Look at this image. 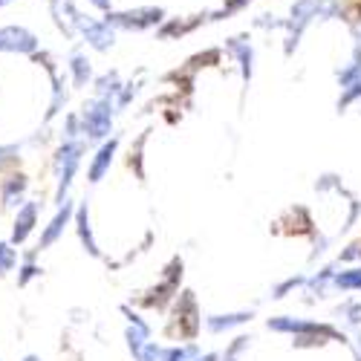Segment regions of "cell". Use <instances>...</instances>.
<instances>
[{
	"mask_svg": "<svg viewBox=\"0 0 361 361\" xmlns=\"http://www.w3.org/2000/svg\"><path fill=\"white\" fill-rule=\"evenodd\" d=\"M38 49V38L29 32L26 26L9 23L0 26V52H12V55H32Z\"/></svg>",
	"mask_w": 361,
	"mask_h": 361,
	"instance_id": "cell-1",
	"label": "cell"
},
{
	"mask_svg": "<svg viewBox=\"0 0 361 361\" xmlns=\"http://www.w3.org/2000/svg\"><path fill=\"white\" fill-rule=\"evenodd\" d=\"M341 12L347 20L358 23L361 20V0H341Z\"/></svg>",
	"mask_w": 361,
	"mask_h": 361,
	"instance_id": "cell-2",
	"label": "cell"
},
{
	"mask_svg": "<svg viewBox=\"0 0 361 361\" xmlns=\"http://www.w3.org/2000/svg\"><path fill=\"white\" fill-rule=\"evenodd\" d=\"M15 263V252L9 249V246H4L0 243V275H6V269Z\"/></svg>",
	"mask_w": 361,
	"mask_h": 361,
	"instance_id": "cell-3",
	"label": "cell"
},
{
	"mask_svg": "<svg viewBox=\"0 0 361 361\" xmlns=\"http://www.w3.org/2000/svg\"><path fill=\"white\" fill-rule=\"evenodd\" d=\"M15 154H18L15 145H0V165H4V162H15Z\"/></svg>",
	"mask_w": 361,
	"mask_h": 361,
	"instance_id": "cell-4",
	"label": "cell"
},
{
	"mask_svg": "<svg viewBox=\"0 0 361 361\" xmlns=\"http://www.w3.org/2000/svg\"><path fill=\"white\" fill-rule=\"evenodd\" d=\"M15 0H0V9H6V6H12Z\"/></svg>",
	"mask_w": 361,
	"mask_h": 361,
	"instance_id": "cell-5",
	"label": "cell"
}]
</instances>
